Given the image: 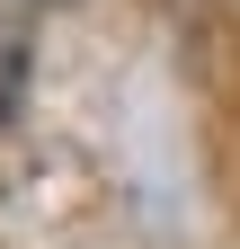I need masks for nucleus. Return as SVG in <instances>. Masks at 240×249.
Listing matches in <instances>:
<instances>
[{
  "label": "nucleus",
  "instance_id": "f257e3e1",
  "mask_svg": "<svg viewBox=\"0 0 240 249\" xmlns=\"http://www.w3.org/2000/svg\"><path fill=\"white\" fill-rule=\"evenodd\" d=\"M27 53H36V0H0V134L27 98Z\"/></svg>",
  "mask_w": 240,
  "mask_h": 249
}]
</instances>
